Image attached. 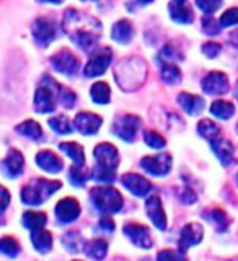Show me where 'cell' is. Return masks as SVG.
<instances>
[{
	"mask_svg": "<svg viewBox=\"0 0 238 261\" xmlns=\"http://www.w3.org/2000/svg\"><path fill=\"white\" fill-rule=\"evenodd\" d=\"M62 28L73 43L84 51H90L101 38V23L95 16L69 8L64 13Z\"/></svg>",
	"mask_w": 238,
	"mask_h": 261,
	"instance_id": "1",
	"label": "cell"
},
{
	"mask_svg": "<svg viewBox=\"0 0 238 261\" xmlns=\"http://www.w3.org/2000/svg\"><path fill=\"white\" fill-rule=\"evenodd\" d=\"M114 77L124 92H134L144 84L147 77V65L139 57H129L118 64Z\"/></svg>",
	"mask_w": 238,
	"mask_h": 261,
	"instance_id": "2",
	"label": "cell"
},
{
	"mask_svg": "<svg viewBox=\"0 0 238 261\" xmlns=\"http://www.w3.org/2000/svg\"><path fill=\"white\" fill-rule=\"evenodd\" d=\"M62 186L61 181H52V179H44V178H36L33 179L30 185H27L21 191V199L23 202H27L28 206H39L46 199H49L51 196Z\"/></svg>",
	"mask_w": 238,
	"mask_h": 261,
	"instance_id": "3",
	"label": "cell"
},
{
	"mask_svg": "<svg viewBox=\"0 0 238 261\" xmlns=\"http://www.w3.org/2000/svg\"><path fill=\"white\" fill-rule=\"evenodd\" d=\"M95 207L103 214H114L122 209V196L113 188H93L90 191Z\"/></svg>",
	"mask_w": 238,
	"mask_h": 261,
	"instance_id": "4",
	"label": "cell"
},
{
	"mask_svg": "<svg viewBox=\"0 0 238 261\" xmlns=\"http://www.w3.org/2000/svg\"><path fill=\"white\" fill-rule=\"evenodd\" d=\"M61 87L56 84V80L44 77V82L36 90L35 106L38 113H52L56 110V92H59Z\"/></svg>",
	"mask_w": 238,
	"mask_h": 261,
	"instance_id": "5",
	"label": "cell"
},
{
	"mask_svg": "<svg viewBox=\"0 0 238 261\" xmlns=\"http://www.w3.org/2000/svg\"><path fill=\"white\" fill-rule=\"evenodd\" d=\"M141 167L153 176H165L171 168V155L167 152H162L158 155H149V157L142 159Z\"/></svg>",
	"mask_w": 238,
	"mask_h": 261,
	"instance_id": "6",
	"label": "cell"
},
{
	"mask_svg": "<svg viewBox=\"0 0 238 261\" xmlns=\"http://www.w3.org/2000/svg\"><path fill=\"white\" fill-rule=\"evenodd\" d=\"M141 127V118L134 116V114H124V116L118 118L114 121L113 130L118 137H121L122 141H134L136 133Z\"/></svg>",
	"mask_w": 238,
	"mask_h": 261,
	"instance_id": "7",
	"label": "cell"
},
{
	"mask_svg": "<svg viewBox=\"0 0 238 261\" xmlns=\"http://www.w3.org/2000/svg\"><path fill=\"white\" fill-rule=\"evenodd\" d=\"M113 59V53L110 47H104L101 51H98L95 56H92V59L88 61L87 67H85V75L88 79H93V77H100L106 72V69L110 67Z\"/></svg>",
	"mask_w": 238,
	"mask_h": 261,
	"instance_id": "8",
	"label": "cell"
},
{
	"mask_svg": "<svg viewBox=\"0 0 238 261\" xmlns=\"http://www.w3.org/2000/svg\"><path fill=\"white\" fill-rule=\"evenodd\" d=\"M51 64L57 72L65 73V75H73L80 69V61L67 49H62L56 56H52Z\"/></svg>",
	"mask_w": 238,
	"mask_h": 261,
	"instance_id": "9",
	"label": "cell"
},
{
	"mask_svg": "<svg viewBox=\"0 0 238 261\" xmlns=\"http://www.w3.org/2000/svg\"><path fill=\"white\" fill-rule=\"evenodd\" d=\"M93 155H95V159L98 162V165L111 168V170H116L118 163H119V155H118V149L113 144H108V142L98 144L95 147Z\"/></svg>",
	"mask_w": 238,
	"mask_h": 261,
	"instance_id": "10",
	"label": "cell"
},
{
	"mask_svg": "<svg viewBox=\"0 0 238 261\" xmlns=\"http://www.w3.org/2000/svg\"><path fill=\"white\" fill-rule=\"evenodd\" d=\"M202 90L207 95H224L228 92V79L222 72H210L202 80Z\"/></svg>",
	"mask_w": 238,
	"mask_h": 261,
	"instance_id": "11",
	"label": "cell"
},
{
	"mask_svg": "<svg viewBox=\"0 0 238 261\" xmlns=\"http://www.w3.org/2000/svg\"><path fill=\"white\" fill-rule=\"evenodd\" d=\"M124 233L127 239L133 242L136 247L149 250L152 247V237L149 228L141 224H127L124 227Z\"/></svg>",
	"mask_w": 238,
	"mask_h": 261,
	"instance_id": "12",
	"label": "cell"
},
{
	"mask_svg": "<svg viewBox=\"0 0 238 261\" xmlns=\"http://www.w3.org/2000/svg\"><path fill=\"white\" fill-rule=\"evenodd\" d=\"M145 211H147V216H149L150 220L153 222V225L157 227L158 230H165L167 216H165V211H163V206H162V199L157 194L150 196V198L145 201Z\"/></svg>",
	"mask_w": 238,
	"mask_h": 261,
	"instance_id": "13",
	"label": "cell"
},
{
	"mask_svg": "<svg viewBox=\"0 0 238 261\" xmlns=\"http://www.w3.org/2000/svg\"><path fill=\"white\" fill-rule=\"evenodd\" d=\"M103 119L95 113H78L75 116V127L78 129V133H82L84 136H92L96 134L98 129L101 127Z\"/></svg>",
	"mask_w": 238,
	"mask_h": 261,
	"instance_id": "14",
	"label": "cell"
},
{
	"mask_svg": "<svg viewBox=\"0 0 238 261\" xmlns=\"http://www.w3.org/2000/svg\"><path fill=\"white\" fill-rule=\"evenodd\" d=\"M56 216L59 217L61 222H73L80 216V204L73 198H64L57 202L56 206Z\"/></svg>",
	"mask_w": 238,
	"mask_h": 261,
	"instance_id": "15",
	"label": "cell"
},
{
	"mask_svg": "<svg viewBox=\"0 0 238 261\" xmlns=\"http://www.w3.org/2000/svg\"><path fill=\"white\" fill-rule=\"evenodd\" d=\"M33 36L41 46H47L56 38V27L51 20L38 18L33 23Z\"/></svg>",
	"mask_w": 238,
	"mask_h": 261,
	"instance_id": "16",
	"label": "cell"
},
{
	"mask_svg": "<svg viewBox=\"0 0 238 261\" xmlns=\"http://www.w3.org/2000/svg\"><path fill=\"white\" fill-rule=\"evenodd\" d=\"M204 237V230L201 224H196V222H191V224H186L181 230V237H179V248L183 251L194 247V245L201 243Z\"/></svg>",
	"mask_w": 238,
	"mask_h": 261,
	"instance_id": "17",
	"label": "cell"
},
{
	"mask_svg": "<svg viewBox=\"0 0 238 261\" xmlns=\"http://www.w3.org/2000/svg\"><path fill=\"white\" fill-rule=\"evenodd\" d=\"M122 185H124L133 194L139 196V198L149 194L152 190V183L149 179H145L144 176L137 175V173H126L122 176Z\"/></svg>",
	"mask_w": 238,
	"mask_h": 261,
	"instance_id": "18",
	"label": "cell"
},
{
	"mask_svg": "<svg viewBox=\"0 0 238 261\" xmlns=\"http://www.w3.org/2000/svg\"><path fill=\"white\" fill-rule=\"evenodd\" d=\"M210 145H212V150L216 152V155L219 157V160L222 162V165L228 167L232 165L233 162V145L230 141H227V139H222V137H217L214 141H210Z\"/></svg>",
	"mask_w": 238,
	"mask_h": 261,
	"instance_id": "19",
	"label": "cell"
},
{
	"mask_svg": "<svg viewBox=\"0 0 238 261\" xmlns=\"http://www.w3.org/2000/svg\"><path fill=\"white\" fill-rule=\"evenodd\" d=\"M36 163L39 165V168H43L47 173H59L64 167L62 160L51 150H41L36 155Z\"/></svg>",
	"mask_w": 238,
	"mask_h": 261,
	"instance_id": "20",
	"label": "cell"
},
{
	"mask_svg": "<svg viewBox=\"0 0 238 261\" xmlns=\"http://www.w3.org/2000/svg\"><path fill=\"white\" fill-rule=\"evenodd\" d=\"M23 165H24V160H23V155L18 150H10L8 155L4 159V171L12 178H16L21 175L23 171Z\"/></svg>",
	"mask_w": 238,
	"mask_h": 261,
	"instance_id": "21",
	"label": "cell"
},
{
	"mask_svg": "<svg viewBox=\"0 0 238 261\" xmlns=\"http://www.w3.org/2000/svg\"><path fill=\"white\" fill-rule=\"evenodd\" d=\"M168 10H170L171 18H173L176 23L188 24L193 21V12L184 0H173V2L168 5Z\"/></svg>",
	"mask_w": 238,
	"mask_h": 261,
	"instance_id": "22",
	"label": "cell"
},
{
	"mask_svg": "<svg viewBox=\"0 0 238 261\" xmlns=\"http://www.w3.org/2000/svg\"><path fill=\"white\" fill-rule=\"evenodd\" d=\"M178 103L183 106V110L191 114V116H196V114H199L206 103L201 96H196V95H191V93H179L178 95Z\"/></svg>",
	"mask_w": 238,
	"mask_h": 261,
	"instance_id": "23",
	"label": "cell"
},
{
	"mask_svg": "<svg viewBox=\"0 0 238 261\" xmlns=\"http://www.w3.org/2000/svg\"><path fill=\"white\" fill-rule=\"evenodd\" d=\"M111 36L114 41H118L121 44H127L130 39L134 36V30H133V24H130L127 20H119L118 23H114L113 31H111Z\"/></svg>",
	"mask_w": 238,
	"mask_h": 261,
	"instance_id": "24",
	"label": "cell"
},
{
	"mask_svg": "<svg viewBox=\"0 0 238 261\" xmlns=\"http://www.w3.org/2000/svg\"><path fill=\"white\" fill-rule=\"evenodd\" d=\"M31 242L39 253H47L52 248V235L51 232L44 230V228L31 232Z\"/></svg>",
	"mask_w": 238,
	"mask_h": 261,
	"instance_id": "25",
	"label": "cell"
},
{
	"mask_svg": "<svg viewBox=\"0 0 238 261\" xmlns=\"http://www.w3.org/2000/svg\"><path fill=\"white\" fill-rule=\"evenodd\" d=\"M47 222V217L44 212H35V211H28L23 214V224L27 228H30L31 232L39 230L43 228Z\"/></svg>",
	"mask_w": 238,
	"mask_h": 261,
	"instance_id": "26",
	"label": "cell"
},
{
	"mask_svg": "<svg viewBox=\"0 0 238 261\" xmlns=\"http://www.w3.org/2000/svg\"><path fill=\"white\" fill-rule=\"evenodd\" d=\"M59 147H61V150L64 153L69 155L75 165H84V163H85L84 147H82L80 144H77V142H62Z\"/></svg>",
	"mask_w": 238,
	"mask_h": 261,
	"instance_id": "27",
	"label": "cell"
},
{
	"mask_svg": "<svg viewBox=\"0 0 238 261\" xmlns=\"http://www.w3.org/2000/svg\"><path fill=\"white\" fill-rule=\"evenodd\" d=\"M87 256L100 261L106 256V251H108V243L104 240H92V242H87L85 243V250Z\"/></svg>",
	"mask_w": 238,
	"mask_h": 261,
	"instance_id": "28",
	"label": "cell"
},
{
	"mask_svg": "<svg viewBox=\"0 0 238 261\" xmlns=\"http://www.w3.org/2000/svg\"><path fill=\"white\" fill-rule=\"evenodd\" d=\"M210 113L214 114L216 118L219 119H230L235 113V106L230 101H225V100H217L210 105Z\"/></svg>",
	"mask_w": 238,
	"mask_h": 261,
	"instance_id": "29",
	"label": "cell"
},
{
	"mask_svg": "<svg viewBox=\"0 0 238 261\" xmlns=\"http://www.w3.org/2000/svg\"><path fill=\"white\" fill-rule=\"evenodd\" d=\"M90 93H92V100L98 105H106L111 100V90L104 82H96L90 90Z\"/></svg>",
	"mask_w": 238,
	"mask_h": 261,
	"instance_id": "30",
	"label": "cell"
},
{
	"mask_svg": "<svg viewBox=\"0 0 238 261\" xmlns=\"http://www.w3.org/2000/svg\"><path fill=\"white\" fill-rule=\"evenodd\" d=\"M16 133H20L24 137L35 139V141L43 137V129H41V126L33 119H28V121H24V122H21V124L16 126Z\"/></svg>",
	"mask_w": 238,
	"mask_h": 261,
	"instance_id": "31",
	"label": "cell"
},
{
	"mask_svg": "<svg viewBox=\"0 0 238 261\" xmlns=\"http://www.w3.org/2000/svg\"><path fill=\"white\" fill-rule=\"evenodd\" d=\"M62 242H64V247L67 248L70 253H78L82 250H85V245H84V239L78 232H69L62 237Z\"/></svg>",
	"mask_w": 238,
	"mask_h": 261,
	"instance_id": "32",
	"label": "cell"
},
{
	"mask_svg": "<svg viewBox=\"0 0 238 261\" xmlns=\"http://www.w3.org/2000/svg\"><path fill=\"white\" fill-rule=\"evenodd\" d=\"M198 133L199 136H202L204 139H209V141H214V139L219 137L220 134V127L216 124L214 121L210 119H202L198 124Z\"/></svg>",
	"mask_w": 238,
	"mask_h": 261,
	"instance_id": "33",
	"label": "cell"
},
{
	"mask_svg": "<svg viewBox=\"0 0 238 261\" xmlns=\"http://www.w3.org/2000/svg\"><path fill=\"white\" fill-rule=\"evenodd\" d=\"M162 79L163 82H167V84L175 85L181 80V72H179L176 65L167 62V64H163V67H162Z\"/></svg>",
	"mask_w": 238,
	"mask_h": 261,
	"instance_id": "34",
	"label": "cell"
},
{
	"mask_svg": "<svg viewBox=\"0 0 238 261\" xmlns=\"http://www.w3.org/2000/svg\"><path fill=\"white\" fill-rule=\"evenodd\" d=\"M49 126L54 129L57 134H70L72 133V126L70 121L65 116H54L49 119Z\"/></svg>",
	"mask_w": 238,
	"mask_h": 261,
	"instance_id": "35",
	"label": "cell"
},
{
	"mask_svg": "<svg viewBox=\"0 0 238 261\" xmlns=\"http://www.w3.org/2000/svg\"><path fill=\"white\" fill-rule=\"evenodd\" d=\"M0 250H2V253L7 256H16L20 251V245L13 237H4V239L0 240Z\"/></svg>",
	"mask_w": 238,
	"mask_h": 261,
	"instance_id": "36",
	"label": "cell"
},
{
	"mask_svg": "<svg viewBox=\"0 0 238 261\" xmlns=\"http://www.w3.org/2000/svg\"><path fill=\"white\" fill-rule=\"evenodd\" d=\"M92 176L96 179V181H101V183H113L114 181V170L111 168H106L101 165H96L95 170L92 171Z\"/></svg>",
	"mask_w": 238,
	"mask_h": 261,
	"instance_id": "37",
	"label": "cell"
},
{
	"mask_svg": "<svg viewBox=\"0 0 238 261\" xmlns=\"http://www.w3.org/2000/svg\"><path fill=\"white\" fill-rule=\"evenodd\" d=\"M88 173L87 171L82 170V165H73L69 171V179H70V183L72 185H75V186H84L87 183V179H88Z\"/></svg>",
	"mask_w": 238,
	"mask_h": 261,
	"instance_id": "38",
	"label": "cell"
},
{
	"mask_svg": "<svg viewBox=\"0 0 238 261\" xmlns=\"http://www.w3.org/2000/svg\"><path fill=\"white\" fill-rule=\"evenodd\" d=\"M144 141H145L147 145L152 147V149H163L165 144H167L165 139H163L158 133H155V130H145Z\"/></svg>",
	"mask_w": 238,
	"mask_h": 261,
	"instance_id": "39",
	"label": "cell"
},
{
	"mask_svg": "<svg viewBox=\"0 0 238 261\" xmlns=\"http://www.w3.org/2000/svg\"><path fill=\"white\" fill-rule=\"evenodd\" d=\"M209 219L214 222L219 228H227V225L230 224V217H228L222 209H214L210 211Z\"/></svg>",
	"mask_w": 238,
	"mask_h": 261,
	"instance_id": "40",
	"label": "cell"
},
{
	"mask_svg": "<svg viewBox=\"0 0 238 261\" xmlns=\"http://www.w3.org/2000/svg\"><path fill=\"white\" fill-rule=\"evenodd\" d=\"M196 5L206 15H212L222 7V0H196Z\"/></svg>",
	"mask_w": 238,
	"mask_h": 261,
	"instance_id": "41",
	"label": "cell"
},
{
	"mask_svg": "<svg viewBox=\"0 0 238 261\" xmlns=\"http://www.w3.org/2000/svg\"><path fill=\"white\" fill-rule=\"evenodd\" d=\"M59 98H61V103L62 106H65L67 110L73 108V105H75V100H77V96L73 92H70L69 88H62L59 90Z\"/></svg>",
	"mask_w": 238,
	"mask_h": 261,
	"instance_id": "42",
	"label": "cell"
},
{
	"mask_svg": "<svg viewBox=\"0 0 238 261\" xmlns=\"http://www.w3.org/2000/svg\"><path fill=\"white\" fill-rule=\"evenodd\" d=\"M157 261H188L183 253H178L175 250H163L158 253Z\"/></svg>",
	"mask_w": 238,
	"mask_h": 261,
	"instance_id": "43",
	"label": "cell"
},
{
	"mask_svg": "<svg viewBox=\"0 0 238 261\" xmlns=\"http://www.w3.org/2000/svg\"><path fill=\"white\" fill-rule=\"evenodd\" d=\"M238 23V8H230V10H227L222 18H220V24H222V28H227V27H233V24Z\"/></svg>",
	"mask_w": 238,
	"mask_h": 261,
	"instance_id": "44",
	"label": "cell"
},
{
	"mask_svg": "<svg viewBox=\"0 0 238 261\" xmlns=\"http://www.w3.org/2000/svg\"><path fill=\"white\" fill-rule=\"evenodd\" d=\"M202 28L206 33H209V35H217L220 28H222V24H220V21L217 23L210 15H207V16H204V20H202Z\"/></svg>",
	"mask_w": 238,
	"mask_h": 261,
	"instance_id": "45",
	"label": "cell"
},
{
	"mask_svg": "<svg viewBox=\"0 0 238 261\" xmlns=\"http://www.w3.org/2000/svg\"><path fill=\"white\" fill-rule=\"evenodd\" d=\"M220 49H222V46L217 43H206L202 46V53L207 57H210V59H214V57L220 53Z\"/></svg>",
	"mask_w": 238,
	"mask_h": 261,
	"instance_id": "46",
	"label": "cell"
},
{
	"mask_svg": "<svg viewBox=\"0 0 238 261\" xmlns=\"http://www.w3.org/2000/svg\"><path fill=\"white\" fill-rule=\"evenodd\" d=\"M175 56H176V53H175V49L171 47V46H165L162 49V53H160V61H167V62H171L175 59Z\"/></svg>",
	"mask_w": 238,
	"mask_h": 261,
	"instance_id": "47",
	"label": "cell"
},
{
	"mask_svg": "<svg viewBox=\"0 0 238 261\" xmlns=\"http://www.w3.org/2000/svg\"><path fill=\"white\" fill-rule=\"evenodd\" d=\"M179 199H181L184 204H191L196 201V194L191 190H183V193L179 194Z\"/></svg>",
	"mask_w": 238,
	"mask_h": 261,
	"instance_id": "48",
	"label": "cell"
},
{
	"mask_svg": "<svg viewBox=\"0 0 238 261\" xmlns=\"http://www.w3.org/2000/svg\"><path fill=\"white\" fill-rule=\"evenodd\" d=\"M100 227H103L104 230H108V232H113V230H114V222H113V219L108 217V216H104V217L100 220Z\"/></svg>",
	"mask_w": 238,
	"mask_h": 261,
	"instance_id": "49",
	"label": "cell"
},
{
	"mask_svg": "<svg viewBox=\"0 0 238 261\" xmlns=\"http://www.w3.org/2000/svg\"><path fill=\"white\" fill-rule=\"evenodd\" d=\"M0 193H2V212H4L8 206V202H10V194H8V191L5 190V188H2Z\"/></svg>",
	"mask_w": 238,
	"mask_h": 261,
	"instance_id": "50",
	"label": "cell"
},
{
	"mask_svg": "<svg viewBox=\"0 0 238 261\" xmlns=\"http://www.w3.org/2000/svg\"><path fill=\"white\" fill-rule=\"evenodd\" d=\"M39 2H47V4H54V5H59L62 4L64 0H39Z\"/></svg>",
	"mask_w": 238,
	"mask_h": 261,
	"instance_id": "51",
	"label": "cell"
},
{
	"mask_svg": "<svg viewBox=\"0 0 238 261\" xmlns=\"http://www.w3.org/2000/svg\"><path fill=\"white\" fill-rule=\"evenodd\" d=\"M152 2H153V0H139V4H141V5H149Z\"/></svg>",
	"mask_w": 238,
	"mask_h": 261,
	"instance_id": "52",
	"label": "cell"
},
{
	"mask_svg": "<svg viewBox=\"0 0 238 261\" xmlns=\"http://www.w3.org/2000/svg\"><path fill=\"white\" fill-rule=\"evenodd\" d=\"M236 133H238V124H236Z\"/></svg>",
	"mask_w": 238,
	"mask_h": 261,
	"instance_id": "53",
	"label": "cell"
},
{
	"mask_svg": "<svg viewBox=\"0 0 238 261\" xmlns=\"http://www.w3.org/2000/svg\"><path fill=\"white\" fill-rule=\"evenodd\" d=\"M84 2H87V0H84Z\"/></svg>",
	"mask_w": 238,
	"mask_h": 261,
	"instance_id": "54",
	"label": "cell"
},
{
	"mask_svg": "<svg viewBox=\"0 0 238 261\" xmlns=\"http://www.w3.org/2000/svg\"><path fill=\"white\" fill-rule=\"evenodd\" d=\"M75 261H78V259H75Z\"/></svg>",
	"mask_w": 238,
	"mask_h": 261,
	"instance_id": "55",
	"label": "cell"
}]
</instances>
